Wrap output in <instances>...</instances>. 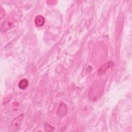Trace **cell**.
Wrapping results in <instances>:
<instances>
[{"label":"cell","instance_id":"6da1fadb","mask_svg":"<svg viewBox=\"0 0 132 132\" xmlns=\"http://www.w3.org/2000/svg\"><path fill=\"white\" fill-rule=\"evenodd\" d=\"M15 20L13 17L6 19L2 23L1 30L3 32H5L14 26Z\"/></svg>","mask_w":132,"mask_h":132},{"label":"cell","instance_id":"7a4b0ae2","mask_svg":"<svg viewBox=\"0 0 132 132\" xmlns=\"http://www.w3.org/2000/svg\"><path fill=\"white\" fill-rule=\"evenodd\" d=\"M23 117V114H21L18 116V117H15L12 120L10 126V129L12 131H16L20 127V126L21 125V123L22 122Z\"/></svg>","mask_w":132,"mask_h":132},{"label":"cell","instance_id":"3957f363","mask_svg":"<svg viewBox=\"0 0 132 132\" xmlns=\"http://www.w3.org/2000/svg\"><path fill=\"white\" fill-rule=\"evenodd\" d=\"M113 65V62L112 61H108L104 64L102 65L100 68L98 69V74L100 75H102L104 74L108 69L111 68L112 66Z\"/></svg>","mask_w":132,"mask_h":132},{"label":"cell","instance_id":"277c9868","mask_svg":"<svg viewBox=\"0 0 132 132\" xmlns=\"http://www.w3.org/2000/svg\"><path fill=\"white\" fill-rule=\"evenodd\" d=\"M45 23V19L42 15H38L35 19V24L37 26H41Z\"/></svg>","mask_w":132,"mask_h":132},{"label":"cell","instance_id":"5b68a950","mask_svg":"<svg viewBox=\"0 0 132 132\" xmlns=\"http://www.w3.org/2000/svg\"><path fill=\"white\" fill-rule=\"evenodd\" d=\"M66 111L67 108L65 105L63 103H61L60 105L59 106V108L57 110V113L60 116H64L66 113Z\"/></svg>","mask_w":132,"mask_h":132},{"label":"cell","instance_id":"8992f818","mask_svg":"<svg viewBox=\"0 0 132 132\" xmlns=\"http://www.w3.org/2000/svg\"><path fill=\"white\" fill-rule=\"evenodd\" d=\"M28 85V81L26 79H23L21 80L19 82V87L22 90L25 89Z\"/></svg>","mask_w":132,"mask_h":132},{"label":"cell","instance_id":"52a82bcc","mask_svg":"<svg viewBox=\"0 0 132 132\" xmlns=\"http://www.w3.org/2000/svg\"><path fill=\"white\" fill-rule=\"evenodd\" d=\"M44 127L45 130L47 131H51L54 130V127L49 124H48L47 123H45L44 124Z\"/></svg>","mask_w":132,"mask_h":132}]
</instances>
